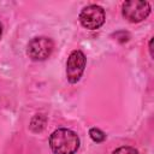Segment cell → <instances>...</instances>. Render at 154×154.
I'll return each mask as SVG.
<instances>
[{
  "label": "cell",
  "mask_w": 154,
  "mask_h": 154,
  "mask_svg": "<svg viewBox=\"0 0 154 154\" xmlns=\"http://www.w3.org/2000/svg\"><path fill=\"white\" fill-rule=\"evenodd\" d=\"M152 42H153V40L150 38V41H149V52H150V57H153V48H152Z\"/></svg>",
  "instance_id": "ba28073f"
},
{
  "label": "cell",
  "mask_w": 154,
  "mask_h": 154,
  "mask_svg": "<svg viewBox=\"0 0 154 154\" xmlns=\"http://www.w3.org/2000/svg\"><path fill=\"white\" fill-rule=\"evenodd\" d=\"M87 64V58L82 51H73L67 58L66 61V77L70 83H77L83 72Z\"/></svg>",
  "instance_id": "5b68a950"
},
{
  "label": "cell",
  "mask_w": 154,
  "mask_h": 154,
  "mask_svg": "<svg viewBox=\"0 0 154 154\" xmlns=\"http://www.w3.org/2000/svg\"><path fill=\"white\" fill-rule=\"evenodd\" d=\"M54 43L49 37L38 36L34 37L28 45V55L34 61L46 60L53 52Z\"/></svg>",
  "instance_id": "277c9868"
},
{
  "label": "cell",
  "mask_w": 154,
  "mask_h": 154,
  "mask_svg": "<svg viewBox=\"0 0 154 154\" xmlns=\"http://www.w3.org/2000/svg\"><path fill=\"white\" fill-rule=\"evenodd\" d=\"M123 16L131 23H140L150 13V5L148 1L129 0L123 4Z\"/></svg>",
  "instance_id": "3957f363"
},
{
  "label": "cell",
  "mask_w": 154,
  "mask_h": 154,
  "mask_svg": "<svg viewBox=\"0 0 154 154\" xmlns=\"http://www.w3.org/2000/svg\"><path fill=\"white\" fill-rule=\"evenodd\" d=\"M1 35H2V25L0 23V38H1Z\"/></svg>",
  "instance_id": "9c48e42d"
},
{
  "label": "cell",
  "mask_w": 154,
  "mask_h": 154,
  "mask_svg": "<svg viewBox=\"0 0 154 154\" xmlns=\"http://www.w3.org/2000/svg\"><path fill=\"white\" fill-rule=\"evenodd\" d=\"M89 136L96 143H101L106 140V134L103 131H101L100 129H97V128H91L89 130Z\"/></svg>",
  "instance_id": "8992f818"
},
{
  "label": "cell",
  "mask_w": 154,
  "mask_h": 154,
  "mask_svg": "<svg viewBox=\"0 0 154 154\" xmlns=\"http://www.w3.org/2000/svg\"><path fill=\"white\" fill-rule=\"evenodd\" d=\"M49 147L54 154H76L79 137L70 129H58L49 136Z\"/></svg>",
  "instance_id": "6da1fadb"
},
{
  "label": "cell",
  "mask_w": 154,
  "mask_h": 154,
  "mask_svg": "<svg viewBox=\"0 0 154 154\" xmlns=\"http://www.w3.org/2000/svg\"><path fill=\"white\" fill-rule=\"evenodd\" d=\"M112 154H138L137 149H135L134 147H129V146H123L117 148L116 150H113Z\"/></svg>",
  "instance_id": "52a82bcc"
},
{
  "label": "cell",
  "mask_w": 154,
  "mask_h": 154,
  "mask_svg": "<svg viewBox=\"0 0 154 154\" xmlns=\"http://www.w3.org/2000/svg\"><path fill=\"white\" fill-rule=\"evenodd\" d=\"M105 18V10L99 5H88L83 7L78 16L81 24L89 30H96L102 26Z\"/></svg>",
  "instance_id": "7a4b0ae2"
}]
</instances>
